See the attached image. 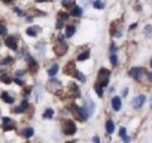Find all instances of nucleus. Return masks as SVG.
I'll use <instances>...</instances> for the list:
<instances>
[{
  "label": "nucleus",
  "instance_id": "f257e3e1",
  "mask_svg": "<svg viewBox=\"0 0 152 143\" xmlns=\"http://www.w3.org/2000/svg\"><path fill=\"white\" fill-rule=\"evenodd\" d=\"M70 110H71V114H72V115L77 119V120H80V122H85L89 118L88 113L84 110V108H80V107H77L74 103L70 105Z\"/></svg>",
  "mask_w": 152,
  "mask_h": 143
},
{
  "label": "nucleus",
  "instance_id": "f03ea898",
  "mask_svg": "<svg viewBox=\"0 0 152 143\" xmlns=\"http://www.w3.org/2000/svg\"><path fill=\"white\" fill-rule=\"evenodd\" d=\"M109 76H110V71H109L108 69L102 67L98 71V76H96V81H95V82H98L100 86L105 88L109 84Z\"/></svg>",
  "mask_w": 152,
  "mask_h": 143
},
{
  "label": "nucleus",
  "instance_id": "7ed1b4c3",
  "mask_svg": "<svg viewBox=\"0 0 152 143\" xmlns=\"http://www.w3.org/2000/svg\"><path fill=\"white\" fill-rule=\"evenodd\" d=\"M62 131L66 136H74L76 133V131H77V128H76L75 122L70 120V119H66V120H64V123H62Z\"/></svg>",
  "mask_w": 152,
  "mask_h": 143
},
{
  "label": "nucleus",
  "instance_id": "20e7f679",
  "mask_svg": "<svg viewBox=\"0 0 152 143\" xmlns=\"http://www.w3.org/2000/svg\"><path fill=\"white\" fill-rule=\"evenodd\" d=\"M24 58L27 61V65H28V70L31 71L32 74H37V71H38V63H37V61H34V58L28 53V52H26L24 53Z\"/></svg>",
  "mask_w": 152,
  "mask_h": 143
},
{
  "label": "nucleus",
  "instance_id": "39448f33",
  "mask_svg": "<svg viewBox=\"0 0 152 143\" xmlns=\"http://www.w3.org/2000/svg\"><path fill=\"white\" fill-rule=\"evenodd\" d=\"M67 50H69V46H67V43H65V42H58V43L55 45V47H53L55 55L58 57H62L66 52H67Z\"/></svg>",
  "mask_w": 152,
  "mask_h": 143
},
{
  "label": "nucleus",
  "instance_id": "423d86ee",
  "mask_svg": "<svg viewBox=\"0 0 152 143\" xmlns=\"http://www.w3.org/2000/svg\"><path fill=\"white\" fill-rule=\"evenodd\" d=\"M61 88H62V85H61L60 81L56 80V79H50L46 85V89L51 93H56L57 90H61Z\"/></svg>",
  "mask_w": 152,
  "mask_h": 143
},
{
  "label": "nucleus",
  "instance_id": "0eeeda50",
  "mask_svg": "<svg viewBox=\"0 0 152 143\" xmlns=\"http://www.w3.org/2000/svg\"><path fill=\"white\" fill-rule=\"evenodd\" d=\"M143 74H145V69H142V67H132L129 70V72H128V75L136 81H140L142 79V76H143Z\"/></svg>",
  "mask_w": 152,
  "mask_h": 143
},
{
  "label": "nucleus",
  "instance_id": "6e6552de",
  "mask_svg": "<svg viewBox=\"0 0 152 143\" xmlns=\"http://www.w3.org/2000/svg\"><path fill=\"white\" fill-rule=\"evenodd\" d=\"M76 71H77V69H76V65L74 61H70V62H67L65 65V67H64V74L65 75H69V76H75L76 74Z\"/></svg>",
  "mask_w": 152,
  "mask_h": 143
},
{
  "label": "nucleus",
  "instance_id": "1a4fd4ad",
  "mask_svg": "<svg viewBox=\"0 0 152 143\" xmlns=\"http://www.w3.org/2000/svg\"><path fill=\"white\" fill-rule=\"evenodd\" d=\"M1 128H3L4 132L13 131V129H15V123L13 122V119L5 117V118H3V125H1Z\"/></svg>",
  "mask_w": 152,
  "mask_h": 143
},
{
  "label": "nucleus",
  "instance_id": "9d476101",
  "mask_svg": "<svg viewBox=\"0 0 152 143\" xmlns=\"http://www.w3.org/2000/svg\"><path fill=\"white\" fill-rule=\"evenodd\" d=\"M94 109H95V104L91 99H90V96H86L85 98V104H84V110L88 113V115L90 117L91 114L94 113Z\"/></svg>",
  "mask_w": 152,
  "mask_h": 143
},
{
  "label": "nucleus",
  "instance_id": "9b49d317",
  "mask_svg": "<svg viewBox=\"0 0 152 143\" xmlns=\"http://www.w3.org/2000/svg\"><path fill=\"white\" fill-rule=\"evenodd\" d=\"M5 46L8 47V48H10L12 51H17L18 48V41L17 38L14 36H8L5 38Z\"/></svg>",
  "mask_w": 152,
  "mask_h": 143
},
{
  "label": "nucleus",
  "instance_id": "f8f14e48",
  "mask_svg": "<svg viewBox=\"0 0 152 143\" xmlns=\"http://www.w3.org/2000/svg\"><path fill=\"white\" fill-rule=\"evenodd\" d=\"M146 103V96L143 94L141 95H137V96L133 98V101H132V105L136 109H140L141 107H143V104Z\"/></svg>",
  "mask_w": 152,
  "mask_h": 143
},
{
  "label": "nucleus",
  "instance_id": "ddd939ff",
  "mask_svg": "<svg viewBox=\"0 0 152 143\" xmlns=\"http://www.w3.org/2000/svg\"><path fill=\"white\" fill-rule=\"evenodd\" d=\"M28 108H29V103H28L27 100H23V101L20 103V105L13 108L12 112H13L14 114H22V113H26Z\"/></svg>",
  "mask_w": 152,
  "mask_h": 143
},
{
  "label": "nucleus",
  "instance_id": "4468645a",
  "mask_svg": "<svg viewBox=\"0 0 152 143\" xmlns=\"http://www.w3.org/2000/svg\"><path fill=\"white\" fill-rule=\"evenodd\" d=\"M69 94L71 95L72 98H79L80 96V88L76 85V82H71L69 85Z\"/></svg>",
  "mask_w": 152,
  "mask_h": 143
},
{
  "label": "nucleus",
  "instance_id": "2eb2a0df",
  "mask_svg": "<svg viewBox=\"0 0 152 143\" xmlns=\"http://www.w3.org/2000/svg\"><path fill=\"white\" fill-rule=\"evenodd\" d=\"M112 108L114 112H119L121 108H122V100L119 96H114L112 99Z\"/></svg>",
  "mask_w": 152,
  "mask_h": 143
},
{
  "label": "nucleus",
  "instance_id": "dca6fc26",
  "mask_svg": "<svg viewBox=\"0 0 152 143\" xmlns=\"http://www.w3.org/2000/svg\"><path fill=\"white\" fill-rule=\"evenodd\" d=\"M110 36L112 37H121L122 36V32L119 31V27L117 26V22L112 23V26H110Z\"/></svg>",
  "mask_w": 152,
  "mask_h": 143
},
{
  "label": "nucleus",
  "instance_id": "f3484780",
  "mask_svg": "<svg viewBox=\"0 0 152 143\" xmlns=\"http://www.w3.org/2000/svg\"><path fill=\"white\" fill-rule=\"evenodd\" d=\"M0 98H1L3 101H5L8 104H13L14 103V98L12 96V95H9L8 91H3L1 94H0Z\"/></svg>",
  "mask_w": 152,
  "mask_h": 143
},
{
  "label": "nucleus",
  "instance_id": "a211bd4d",
  "mask_svg": "<svg viewBox=\"0 0 152 143\" xmlns=\"http://www.w3.org/2000/svg\"><path fill=\"white\" fill-rule=\"evenodd\" d=\"M38 31H39V27H29L26 29V33L29 37H37L38 36Z\"/></svg>",
  "mask_w": 152,
  "mask_h": 143
},
{
  "label": "nucleus",
  "instance_id": "6ab92c4d",
  "mask_svg": "<svg viewBox=\"0 0 152 143\" xmlns=\"http://www.w3.org/2000/svg\"><path fill=\"white\" fill-rule=\"evenodd\" d=\"M76 32V28L75 26H67L66 27V31H65V37L66 38H71Z\"/></svg>",
  "mask_w": 152,
  "mask_h": 143
},
{
  "label": "nucleus",
  "instance_id": "aec40b11",
  "mask_svg": "<svg viewBox=\"0 0 152 143\" xmlns=\"http://www.w3.org/2000/svg\"><path fill=\"white\" fill-rule=\"evenodd\" d=\"M119 137L122 138L123 141H124V143H129V141H131V138L127 136V132H126V128L124 127H121L119 128Z\"/></svg>",
  "mask_w": 152,
  "mask_h": 143
},
{
  "label": "nucleus",
  "instance_id": "412c9836",
  "mask_svg": "<svg viewBox=\"0 0 152 143\" xmlns=\"http://www.w3.org/2000/svg\"><path fill=\"white\" fill-rule=\"evenodd\" d=\"M71 15L72 17H81L83 15V9L79 5H74L71 9Z\"/></svg>",
  "mask_w": 152,
  "mask_h": 143
},
{
  "label": "nucleus",
  "instance_id": "4be33fe9",
  "mask_svg": "<svg viewBox=\"0 0 152 143\" xmlns=\"http://www.w3.org/2000/svg\"><path fill=\"white\" fill-rule=\"evenodd\" d=\"M114 123H113V120L112 119H108V120L105 122V129H107V133L108 134H112V133L114 132Z\"/></svg>",
  "mask_w": 152,
  "mask_h": 143
},
{
  "label": "nucleus",
  "instance_id": "5701e85b",
  "mask_svg": "<svg viewBox=\"0 0 152 143\" xmlns=\"http://www.w3.org/2000/svg\"><path fill=\"white\" fill-rule=\"evenodd\" d=\"M57 72H58V65L57 63H55V65H52L51 67L48 69V71H47V74H48V76H55Z\"/></svg>",
  "mask_w": 152,
  "mask_h": 143
},
{
  "label": "nucleus",
  "instance_id": "b1692460",
  "mask_svg": "<svg viewBox=\"0 0 152 143\" xmlns=\"http://www.w3.org/2000/svg\"><path fill=\"white\" fill-rule=\"evenodd\" d=\"M23 133H22V134L23 136H24L26 138H31V137H33V134H34V129H33V128H26V129H23L22 131Z\"/></svg>",
  "mask_w": 152,
  "mask_h": 143
},
{
  "label": "nucleus",
  "instance_id": "393cba45",
  "mask_svg": "<svg viewBox=\"0 0 152 143\" xmlns=\"http://www.w3.org/2000/svg\"><path fill=\"white\" fill-rule=\"evenodd\" d=\"M90 57V51H84L83 53H80L79 56H77V61H86L88 58Z\"/></svg>",
  "mask_w": 152,
  "mask_h": 143
},
{
  "label": "nucleus",
  "instance_id": "a878e982",
  "mask_svg": "<svg viewBox=\"0 0 152 143\" xmlns=\"http://www.w3.org/2000/svg\"><path fill=\"white\" fill-rule=\"evenodd\" d=\"M93 7L95 9H99V10H102V9L105 8V4H104L102 0H94V1H93Z\"/></svg>",
  "mask_w": 152,
  "mask_h": 143
},
{
  "label": "nucleus",
  "instance_id": "bb28decb",
  "mask_svg": "<svg viewBox=\"0 0 152 143\" xmlns=\"http://www.w3.org/2000/svg\"><path fill=\"white\" fill-rule=\"evenodd\" d=\"M0 81H1L3 84H10L13 80L8 74H3V75H0Z\"/></svg>",
  "mask_w": 152,
  "mask_h": 143
},
{
  "label": "nucleus",
  "instance_id": "cd10ccee",
  "mask_svg": "<svg viewBox=\"0 0 152 143\" xmlns=\"http://www.w3.org/2000/svg\"><path fill=\"white\" fill-rule=\"evenodd\" d=\"M53 109H51V108H47L46 110L43 112V118L45 119H52V117H53Z\"/></svg>",
  "mask_w": 152,
  "mask_h": 143
},
{
  "label": "nucleus",
  "instance_id": "c85d7f7f",
  "mask_svg": "<svg viewBox=\"0 0 152 143\" xmlns=\"http://www.w3.org/2000/svg\"><path fill=\"white\" fill-rule=\"evenodd\" d=\"M57 19L65 22V20H67V19H69V14L66 12H64V10H60L58 13H57Z\"/></svg>",
  "mask_w": 152,
  "mask_h": 143
},
{
  "label": "nucleus",
  "instance_id": "c756f323",
  "mask_svg": "<svg viewBox=\"0 0 152 143\" xmlns=\"http://www.w3.org/2000/svg\"><path fill=\"white\" fill-rule=\"evenodd\" d=\"M74 77L76 79V80H79V81H81V82H85L86 81V77H85V75L81 72V71H76V74H75V76Z\"/></svg>",
  "mask_w": 152,
  "mask_h": 143
},
{
  "label": "nucleus",
  "instance_id": "7c9ffc66",
  "mask_svg": "<svg viewBox=\"0 0 152 143\" xmlns=\"http://www.w3.org/2000/svg\"><path fill=\"white\" fill-rule=\"evenodd\" d=\"M103 86H100V85H99L98 82H95L94 84V90H95V93H96L98 94V96L99 98H102L103 96Z\"/></svg>",
  "mask_w": 152,
  "mask_h": 143
},
{
  "label": "nucleus",
  "instance_id": "2f4dec72",
  "mask_svg": "<svg viewBox=\"0 0 152 143\" xmlns=\"http://www.w3.org/2000/svg\"><path fill=\"white\" fill-rule=\"evenodd\" d=\"M61 4H62L64 8H72L74 7V1H72V0H62Z\"/></svg>",
  "mask_w": 152,
  "mask_h": 143
},
{
  "label": "nucleus",
  "instance_id": "473e14b6",
  "mask_svg": "<svg viewBox=\"0 0 152 143\" xmlns=\"http://www.w3.org/2000/svg\"><path fill=\"white\" fill-rule=\"evenodd\" d=\"M110 63H112V66H114V67L118 65V56L115 53L110 55Z\"/></svg>",
  "mask_w": 152,
  "mask_h": 143
},
{
  "label": "nucleus",
  "instance_id": "72a5a7b5",
  "mask_svg": "<svg viewBox=\"0 0 152 143\" xmlns=\"http://www.w3.org/2000/svg\"><path fill=\"white\" fill-rule=\"evenodd\" d=\"M12 62H13V57L8 56V57H5V58H3V60H1L0 65H9V63H12Z\"/></svg>",
  "mask_w": 152,
  "mask_h": 143
},
{
  "label": "nucleus",
  "instance_id": "f704fd0d",
  "mask_svg": "<svg viewBox=\"0 0 152 143\" xmlns=\"http://www.w3.org/2000/svg\"><path fill=\"white\" fill-rule=\"evenodd\" d=\"M8 33V29H7V27L3 24V23H0V36H5Z\"/></svg>",
  "mask_w": 152,
  "mask_h": 143
},
{
  "label": "nucleus",
  "instance_id": "c9c22d12",
  "mask_svg": "<svg viewBox=\"0 0 152 143\" xmlns=\"http://www.w3.org/2000/svg\"><path fill=\"white\" fill-rule=\"evenodd\" d=\"M13 10H14V13H17L19 17H26V15H27L26 12H22V9H20V8H14Z\"/></svg>",
  "mask_w": 152,
  "mask_h": 143
},
{
  "label": "nucleus",
  "instance_id": "e433bc0d",
  "mask_svg": "<svg viewBox=\"0 0 152 143\" xmlns=\"http://www.w3.org/2000/svg\"><path fill=\"white\" fill-rule=\"evenodd\" d=\"M65 26V22L64 20H60V19H57V23H56V29H62Z\"/></svg>",
  "mask_w": 152,
  "mask_h": 143
},
{
  "label": "nucleus",
  "instance_id": "4c0bfd02",
  "mask_svg": "<svg viewBox=\"0 0 152 143\" xmlns=\"http://www.w3.org/2000/svg\"><path fill=\"white\" fill-rule=\"evenodd\" d=\"M26 75V71H23V70H18L17 72H15V77H22V76H24Z\"/></svg>",
  "mask_w": 152,
  "mask_h": 143
},
{
  "label": "nucleus",
  "instance_id": "58836bf2",
  "mask_svg": "<svg viewBox=\"0 0 152 143\" xmlns=\"http://www.w3.org/2000/svg\"><path fill=\"white\" fill-rule=\"evenodd\" d=\"M145 32H146V34H147V36H150L151 33H152V26L146 27V28H145Z\"/></svg>",
  "mask_w": 152,
  "mask_h": 143
},
{
  "label": "nucleus",
  "instance_id": "ea45409f",
  "mask_svg": "<svg viewBox=\"0 0 152 143\" xmlns=\"http://www.w3.org/2000/svg\"><path fill=\"white\" fill-rule=\"evenodd\" d=\"M93 142L94 143H100V138H99L98 136H94L93 137Z\"/></svg>",
  "mask_w": 152,
  "mask_h": 143
},
{
  "label": "nucleus",
  "instance_id": "a19ab883",
  "mask_svg": "<svg viewBox=\"0 0 152 143\" xmlns=\"http://www.w3.org/2000/svg\"><path fill=\"white\" fill-rule=\"evenodd\" d=\"M14 81L18 84V85H23V81H22V79H19V77H15L14 79Z\"/></svg>",
  "mask_w": 152,
  "mask_h": 143
},
{
  "label": "nucleus",
  "instance_id": "79ce46f5",
  "mask_svg": "<svg viewBox=\"0 0 152 143\" xmlns=\"http://www.w3.org/2000/svg\"><path fill=\"white\" fill-rule=\"evenodd\" d=\"M115 51H117V47L114 46V43H112V45H110V52H112V53H114Z\"/></svg>",
  "mask_w": 152,
  "mask_h": 143
},
{
  "label": "nucleus",
  "instance_id": "37998d69",
  "mask_svg": "<svg viewBox=\"0 0 152 143\" xmlns=\"http://www.w3.org/2000/svg\"><path fill=\"white\" fill-rule=\"evenodd\" d=\"M147 77H148V81H150V82H152V71L147 74Z\"/></svg>",
  "mask_w": 152,
  "mask_h": 143
},
{
  "label": "nucleus",
  "instance_id": "c03bdc74",
  "mask_svg": "<svg viewBox=\"0 0 152 143\" xmlns=\"http://www.w3.org/2000/svg\"><path fill=\"white\" fill-rule=\"evenodd\" d=\"M1 3H5V4H10V3H13L14 0H0Z\"/></svg>",
  "mask_w": 152,
  "mask_h": 143
},
{
  "label": "nucleus",
  "instance_id": "a18cd8bd",
  "mask_svg": "<svg viewBox=\"0 0 152 143\" xmlns=\"http://www.w3.org/2000/svg\"><path fill=\"white\" fill-rule=\"evenodd\" d=\"M29 93H31V88H27V89H24V95H26V94L28 95Z\"/></svg>",
  "mask_w": 152,
  "mask_h": 143
},
{
  "label": "nucleus",
  "instance_id": "49530a36",
  "mask_svg": "<svg viewBox=\"0 0 152 143\" xmlns=\"http://www.w3.org/2000/svg\"><path fill=\"white\" fill-rule=\"evenodd\" d=\"M137 27V23H134V24H132L131 27H129V31H132V29H134V28Z\"/></svg>",
  "mask_w": 152,
  "mask_h": 143
},
{
  "label": "nucleus",
  "instance_id": "de8ad7c7",
  "mask_svg": "<svg viewBox=\"0 0 152 143\" xmlns=\"http://www.w3.org/2000/svg\"><path fill=\"white\" fill-rule=\"evenodd\" d=\"M127 94H128V89H124L123 90V96H127Z\"/></svg>",
  "mask_w": 152,
  "mask_h": 143
},
{
  "label": "nucleus",
  "instance_id": "09e8293b",
  "mask_svg": "<svg viewBox=\"0 0 152 143\" xmlns=\"http://www.w3.org/2000/svg\"><path fill=\"white\" fill-rule=\"evenodd\" d=\"M36 3H45V1H47V0H34Z\"/></svg>",
  "mask_w": 152,
  "mask_h": 143
},
{
  "label": "nucleus",
  "instance_id": "8fccbe9b",
  "mask_svg": "<svg viewBox=\"0 0 152 143\" xmlns=\"http://www.w3.org/2000/svg\"><path fill=\"white\" fill-rule=\"evenodd\" d=\"M150 66H151V69H152V60L150 61Z\"/></svg>",
  "mask_w": 152,
  "mask_h": 143
},
{
  "label": "nucleus",
  "instance_id": "3c124183",
  "mask_svg": "<svg viewBox=\"0 0 152 143\" xmlns=\"http://www.w3.org/2000/svg\"><path fill=\"white\" fill-rule=\"evenodd\" d=\"M66 143H75L74 141H69V142H66Z\"/></svg>",
  "mask_w": 152,
  "mask_h": 143
},
{
  "label": "nucleus",
  "instance_id": "603ef678",
  "mask_svg": "<svg viewBox=\"0 0 152 143\" xmlns=\"http://www.w3.org/2000/svg\"><path fill=\"white\" fill-rule=\"evenodd\" d=\"M151 108H152V98H151Z\"/></svg>",
  "mask_w": 152,
  "mask_h": 143
},
{
  "label": "nucleus",
  "instance_id": "864d4df0",
  "mask_svg": "<svg viewBox=\"0 0 152 143\" xmlns=\"http://www.w3.org/2000/svg\"><path fill=\"white\" fill-rule=\"evenodd\" d=\"M0 46H1V43H0Z\"/></svg>",
  "mask_w": 152,
  "mask_h": 143
}]
</instances>
